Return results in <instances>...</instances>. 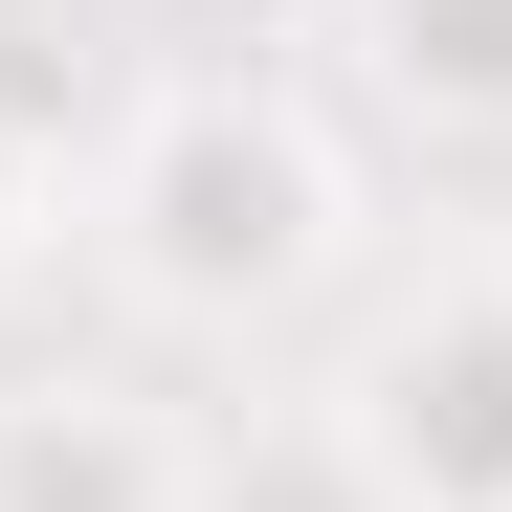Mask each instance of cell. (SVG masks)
Here are the masks:
<instances>
[{"label": "cell", "instance_id": "6", "mask_svg": "<svg viewBox=\"0 0 512 512\" xmlns=\"http://www.w3.org/2000/svg\"><path fill=\"white\" fill-rule=\"evenodd\" d=\"M23 223H45V156H23V112H0V268H23Z\"/></svg>", "mask_w": 512, "mask_h": 512}, {"label": "cell", "instance_id": "1", "mask_svg": "<svg viewBox=\"0 0 512 512\" xmlns=\"http://www.w3.org/2000/svg\"><path fill=\"white\" fill-rule=\"evenodd\" d=\"M334 245H357V201H334V134L290 90H156V134L112 156V268L201 334L334 290Z\"/></svg>", "mask_w": 512, "mask_h": 512}, {"label": "cell", "instance_id": "5", "mask_svg": "<svg viewBox=\"0 0 512 512\" xmlns=\"http://www.w3.org/2000/svg\"><path fill=\"white\" fill-rule=\"evenodd\" d=\"M179 512H379V490L334 468V446H223V468H201Z\"/></svg>", "mask_w": 512, "mask_h": 512}, {"label": "cell", "instance_id": "4", "mask_svg": "<svg viewBox=\"0 0 512 512\" xmlns=\"http://www.w3.org/2000/svg\"><path fill=\"white\" fill-rule=\"evenodd\" d=\"M357 45L423 134H512V0H357Z\"/></svg>", "mask_w": 512, "mask_h": 512}, {"label": "cell", "instance_id": "2", "mask_svg": "<svg viewBox=\"0 0 512 512\" xmlns=\"http://www.w3.org/2000/svg\"><path fill=\"white\" fill-rule=\"evenodd\" d=\"M334 468L379 512H512V290L401 312L357 357V401H334Z\"/></svg>", "mask_w": 512, "mask_h": 512}, {"label": "cell", "instance_id": "3", "mask_svg": "<svg viewBox=\"0 0 512 512\" xmlns=\"http://www.w3.org/2000/svg\"><path fill=\"white\" fill-rule=\"evenodd\" d=\"M179 490H201V446H156V423L90 401V379L0 401V512H179Z\"/></svg>", "mask_w": 512, "mask_h": 512}]
</instances>
